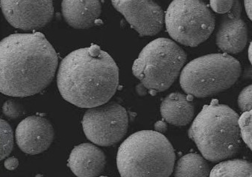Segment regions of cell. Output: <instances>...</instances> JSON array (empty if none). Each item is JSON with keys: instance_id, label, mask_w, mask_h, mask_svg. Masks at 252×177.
<instances>
[{"instance_id": "cell-1", "label": "cell", "mask_w": 252, "mask_h": 177, "mask_svg": "<svg viewBox=\"0 0 252 177\" xmlns=\"http://www.w3.org/2000/svg\"><path fill=\"white\" fill-rule=\"evenodd\" d=\"M59 57L44 34H14L0 43V91L11 97H29L53 81Z\"/></svg>"}, {"instance_id": "cell-2", "label": "cell", "mask_w": 252, "mask_h": 177, "mask_svg": "<svg viewBox=\"0 0 252 177\" xmlns=\"http://www.w3.org/2000/svg\"><path fill=\"white\" fill-rule=\"evenodd\" d=\"M57 84L66 101L78 107H95L108 103L117 92L118 66L98 46L79 49L61 62Z\"/></svg>"}, {"instance_id": "cell-3", "label": "cell", "mask_w": 252, "mask_h": 177, "mask_svg": "<svg viewBox=\"0 0 252 177\" xmlns=\"http://www.w3.org/2000/svg\"><path fill=\"white\" fill-rule=\"evenodd\" d=\"M239 115L227 105L214 100L203 106L188 130L201 155L216 162L233 157L241 146Z\"/></svg>"}, {"instance_id": "cell-4", "label": "cell", "mask_w": 252, "mask_h": 177, "mask_svg": "<svg viewBox=\"0 0 252 177\" xmlns=\"http://www.w3.org/2000/svg\"><path fill=\"white\" fill-rule=\"evenodd\" d=\"M175 154L161 132L142 130L123 142L117 165L123 177H167L173 172Z\"/></svg>"}, {"instance_id": "cell-5", "label": "cell", "mask_w": 252, "mask_h": 177, "mask_svg": "<svg viewBox=\"0 0 252 177\" xmlns=\"http://www.w3.org/2000/svg\"><path fill=\"white\" fill-rule=\"evenodd\" d=\"M241 73L240 62L227 53L211 54L194 59L180 76L182 90L196 98L214 96L231 88Z\"/></svg>"}, {"instance_id": "cell-6", "label": "cell", "mask_w": 252, "mask_h": 177, "mask_svg": "<svg viewBox=\"0 0 252 177\" xmlns=\"http://www.w3.org/2000/svg\"><path fill=\"white\" fill-rule=\"evenodd\" d=\"M187 54L177 43L158 38L146 45L133 64V75L147 90L161 93L179 77Z\"/></svg>"}, {"instance_id": "cell-7", "label": "cell", "mask_w": 252, "mask_h": 177, "mask_svg": "<svg viewBox=\"0 0 252 177\" xmlns=\"http://www.w3.org/2000/svg\"><path fill=\"white\" fill-rule=\"evenodd\" d=\"M166 31L186 47H195L206 41L215 28V18L201 0H173L165 14Z\"/></svg>"}, {"instance_id": "cell-8", "label": "cell", "mask_w": 252, "mask_h": 177, "mask_svg": "<svg viewBox=\"0 0 252 177\" xmlns=\"http://www.w3.org/2000/svg\"><path fill=\"white\" fill-rule=\"evenodd\" d=\"M82 126L87 139L93 143L98 146H112L126 136L128 113L116 102L104 103L85 112Z\"/></svg>"}, {"instance_id": "cell-9", "label": "cell", "mask_w": 252, "mask_h": 177, "mask_svg": "<svg viewBox=\"0 0 252 177\" xmlns=\"http://www.w3.org/2000/svg\"><path fill=\"white\" fill-rule=\"evenodd\" d=\"M2 14L8 24L24 31L46 26L54 15L53 0H0Z\"/></svg>"}, {"instance_id": "cell-10", "label": "cell", "mask_w": 252, "mask_h": 177, "mask_svg": "<svg viewBox=\"0 0 252 177\" xmlns=\"http://www.w3.org/2000/svg\"><path fill=\"white\" fill-rule=\"evenodd\" d=\"M111 2L140 37L156 35L163 28L164 13L154 0H111Z\"/></svg>"}, {"instance_id": "cell-11", "label": "cell", "mask_w": 252, "mask_h": 177, "mask_svg": "<svg viewBox=\"0 0 252 177\" xmlns=\"http://www.w3.org/2000/svg\"><path fill=\"white\" fill-rule=\"evenodd\" d=\"M15 136L17 146L23 152L37 155L44 152L53 143L54 128L45 118L30 116L19 124Z\"/></svg>"}, {"instance_id": "cell-12", "label": "cell", "mask_w": 252, "mask_h": 177, "mask_svg": "<svg viewBox=\"0 0 252 177\" xmlns=\"http://www.w3.org/2000/svg\"><path fill=\"white\" fill-rule=\"evenodd\" d=\"M240 0H234L233 8L223 16L216 37L220 50L227 54L241 52L248 41L247 25L241 17Z\"/></svg>"}, {"instance_id": "cell-13", "label": "cell", "mask_w": 252, "mask_h": 177, "mask_svg": "<svg viewBox=\"0 0 252 177\" xmlns=\"http://www.w3.org/2000/svg\"><path fill=\"white\" fill-rule=\"evenodd\" d=\"M106 156L102 150L93 144L75 147L69 155L68 167L79 177H95L103 172Z\"/></svg>"}, {"instance_id": "cell-14", "label": "cell", "mask_w": 252, "mask_h": 177, "mask_svg": "<svg viewBox=\"0 0 252 177\" xmlns=\"http://www.w3.org/2000/svg\"><path fill=\"white\" fill-rule=\"evenodd\" d=\"M62 16L75 29H88L95 25L102 12L99 0H63Z\"/></svg>"}, {"instance_id": "cell-15", "label": "cell", "mask_w": 252, "mask_h": 177, "mask_svg": "<svg viewBox=\"0 0 252 177\" xmlns=\"http://www.w3.org/2000/svg\"><path fill=\"white\" fill-rule=\"evenodd\" d=\"M162 117L174 126H184L192 122L195 113L190 99L179 93H173L165 98L160 105Z\"/></svg>"}, {"instance_id": "cell-16", "label": "cell", "mask_w": 252, "mask_h": 177, "mask_svg": "<svg viewBox=\"0 0 252 177\" xmlns=\"http://www.w3.org/2000/svg\"><path fill=\"white\" fill-rule=\"evenodd\" d=\"M205 158L198 154L189 153L178 161L174 170L176 177H210V166Z\"/></svg>"}, {"instance_id": "cell-17", "label": "cell", "mask_w": 252, "mask_h": 177, "mask_svg": "<svg viewBox=\"0 0 252 177\" xmlns=\"http://www.w3.org/2000/svg\"><path fill=\"white\" fill-rule=\"evenodd\" d=\"M211 177H252V163L242 159L225 161L216 165L211 171Z\"/></svg>"}, {"instance_id": "cell-18", "label": "cell", "mask_w": 252, "mask_h": 177, "mask_svg": "<svg viewBox=\"0 0 252 177\" xmlns=\"http://www.w3.org/2000/svg\"><path fill=\"white\" fill-rule=\"evenodd\" d=\"M0 159L3 160L11 154L14 148V132L6 121L0 120Z\"/></svg>"}, {"instance_id": "cell-19", "label": "cell", "mask_w": 252, "mask_h": 177, "mask_svg": "<svg viewBox=\"0 0 252 177\" xmlns=\"http://www.w3.org/2000/svg\"><path fill=\"white\" fill-rule=\"evenodd\" d=\"M242 139L252 151V109L243 113L239 119Z\"/></svg>"}, {"instance_id": "cell-20", "label": "cell", "mask_w": 252, "mask_h": 177, "mask_svg": "<svg viewBox=\"0 0 252 177\" xmlns=\"http://www.w3.org/2000/svg\"><path fill=\"white\" fill-rule=\"evenodd\" d=\"M2 113L8 119H18L24 113V108L18 102L14 100H8L2 106Z\"/></svg>"}, {"instance_id": "cell-21", "label": "cell", "mask_w": 252, "mask_h": 177, "mask_svg": "<svg viewBox=\"0 0 252 177\" xmlns=\"http://www.w3.org/2000/svg\"><path fill=\"white\" fill-rule=\"evenodd\" d=\"M237 103L243 113L252 109V84L246 86L242 90L239 95Z\"/></svg>"}, {"instance_id": "cell-22", "label": "cell", "mask_w": 252, "mask_h": 177, "mask_svg": "<svg viewBox=\"0 0 252 177\" xmlns=\"http://www.w3.org/2000/svg\"><path fill=\"white\" fill-rule=\"evenodd\" d=\"M234 4V0H210V5L214 12L224 14L229 12Z\"/></svg>"}, {"instance_id": "cell-23", "label": "cell", "mask_w": 252, "mask_h": 177, "mask_svg": "<svg viewBox=\"0 0 252 177\" xmlns=\"http://www.w3.org/2000/svg\"><path fill=\"white\" fill-rule=\"evenodd\" d=\"M19 161L17 158L15 157H9L5 160V167L9 171H13L15 170L16 168L18 167Z\"/></svg>"}, {"instance_id": "cell-24", "label": "cell", "mask_w": 252, "mask_h": 177, "mask_svg": "<svg viewBox=\"0 0 252 177\" xmlns=\"http://www.w3.org/2000/svg\"><path fill=\"white\" fill-rule=\"evenodd\" d=\"M155 129H156V131L162 133V132H165L167 130V125L163 121H159L155 125Z\"/></svg>"}, {"instance_id": "cell-25", "label": "cell", "mask_w": 252, "mask_h": 177, "mask_svg": "<svg viewBox=\"0 0 252 177\" xmlns=\"http://www.w3.org/2000/svg\"><path fill=\"white\" fill-rule=\"evenodd\" d=\"M244 5L246 14L252 21V0H244Z\"/></svg>"}, {"instance_id": "cell-26", "label": "cell", "mask_w": 252, "mask_h": 177, "mask_svg": "<svg viewBox=\"0 0 252 177\" xmlns=\"http://www.w3.org/2000/svg\"><path fill=\"white\" fill-rule=\"evenodd\" d=\"M249 59L251 64L252 65V41L251 42L249 47Z\"/></svg>"}]
</instances>
